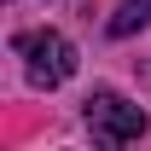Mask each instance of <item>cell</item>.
Masks as SVG:
<instances>
[{
  "label": "cell",
  "mask_w": 151,
  "mask_h": 151,
  "mask_svg": "<svg viewBox=\"0 0 151 151\" xmlns=\"http://www.w3.org/2000/svg\"><path fill=\"white\" fill-rule=\"evenodd\" d=\"M12 47H18L23 76H29L35 87H64L76 76V47H70V35H58V29H23Z\"/></svg>",
  "instance_id": "1"
},
{
  "label": "cell",
  "mask_w": 151,
  "mask_h": 151,
  "mask_svg": "<svg viewBox=\"0 0 151 151\" xmlns=\"http://www.w3.org/2000/svg\"><path fill=\"white\" fill-rule=\"evenodd\" d=\"M87 128H93L99 145H134L151 122H145L139 105H128V99L111 93V87H99V93H87Z\"/></svg>",
  "instance_id": "2"
},
{
  "label": "cell",
  "mask_w": 151,
  "mask_h": 151,
  "mask_svg": "<svg viewBox=\"0 0 151 151\" xmlns=\"http://www.w3.org/2000/svg\"><path fill=\"white\" fill-rule=\"evenodd\" d=\"M145 23H151V0H122V6H116V18H111V35L128 41L134 29H145Z\"/></svg>",
  "instance_id": "3"
}]
</instances>
